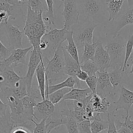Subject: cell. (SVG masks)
Wrapping results in <instances>:
<instances>
[{
  "label": "cell",
  "instance_id": "cell-42",
  "mask_svg": "<svg viewBox=\"0 0 133 133\" xmlns=\"http://www.w3.org/2000/svg\"><path fill=\"white\" fill-rule=\"evenodd\" d=\"M10 18V14L5 11L0 12V26H3L7 24L9 18Z\"/></svg>",
  "mask_w": 133,
  "mask_h": 133
},
{
  "label": "cell",
  "instance_id": "cell-1",
  "mask_svg": "<svg viewBox=\"0 0 133 133\" xmlns=\"http://www.w3.org/2000/svg\"><path fill=\"white\" fill-rule=\"evenodd\" d=\"M42 12H37L27 5L23 33L29 40L33 49L40 51V45L43 36L48 32V27L44 20Z\"/></svg>",
  "mask_w": 133,
  "mask_h": 133
},
{
  "label": "cell",
  "instance_id": "cell-35",
  "mask_svg": "<svg viewBox=\"0 0 133 133\" xmlns=\"http://www.w3.org/2000/svg\"><path fill=\"white\" fill-rule=\"evenodd\" d=\"M64 125L68 133H79L78 129V123L71 116L66 117Z\"/></svg>",
  "mask_w": 133,
  "mask_h": 133
},
{
  "label": "cell",
  "instance_id": "cell-39",
  "mask_svg": "<svg viewBox=\"0 0 133 133\" xmlns=\"http://www.w3.org/2000/svg\"><path fill=\"white\" fill-rule=\"evenodd\" d=\"M79 133H92L90 127V121L84 120L78 123Z\"/></svg>",
  "mask_w": 133,
  "mask_h": 133
},
{
  "label": "cell",
  "instance_id": "cell-18",
  "mask_svg": "<svg viewBox=\"0 0 133 133\" xmlns=\"http://www.w3.org/2000/svg\"><path fill=\"white\" fill-rule=\"evenodd\" d=\"M64 71L65 74L69 77H73L77 81L81 84L79 81L76 78V74L78 70L81 69V64L78 63L74 58H73L66 50L64 49Z\"/></svg>",
  "mask_w": 133,
  "mask_h": 133
},
{
  "label": "cell",
  "instance_id": "cell-43",
  "mask_svg": "<svg viewBox=\"0 0 133 133\" xmlns=\"http://www.w3.org/2000/svg\"><path fill=\"white\" fill-rule=\"evenodd\" d=\"M8 107L9 106L7 104L3 102V101L0 98V120L5 118L6 116Z\"/></svg>",
  "mask_w": 133,
  "mask_h": 133
},
{
  "label": "cell",
  "instance_id": "cell-27",
  "mask_svg": "<svg viewBox=\"0 0 133 133\" xmlns=\"http://www.w3.org/2000/svg\"><path fill=\"white\" fill-rule=\"evenodd\" d=\"M68 44L66 46H63L64 49L67 51V53L72 57L78 63H80V57H79V49L77 46L75 44V41L73 38V32L71 31L69 34L67 38ZM81 64V63H80Z\"/></svg>",
  "mask_w": 133,
  "mask_h": 133
},
{
  "label": "cell",
  "instance_id": "cell-14",
  "mask_svg": "<svg viewBox=\"0 0 133 133\" xmlns=\"http://www.w3.org/2000/svg\"><path fill=\"white\" fill-rule=\"evenodd\" d=\"M92 61L96 64L99 71H107L108 69L110 68V56L103 45L102 42L97 45L94 57Z\"/></svg>",
  "mask_w": 133,
  "mask_h": 133
},
{
  "label": "cell",
  "instance_id": "cell-33",
  "mask_svg": "<svg viewBox=\"0 0 133 133\" xmlns=\"http://www.w3.org/2000/svg\"><path fill=\"white\" fill-rule=\"evenodd\" d=\"M27 5L34 11L40 12L48 11V6L45 0H27Z\"/></svg>",
  "mask_w": 133,
  "mask_h": 133
},
{
  "label": "cell",
  "instance_id": "cell-10",
  "mask_svg": "<svg viewBox=\"0 0 133 133\" xmlns=\"http://www.w3.org/2000/svg\"><path fill=\"white\" fill-rule=\"evenodd\" d=\"M44 61L42 51L33 49L31 51L29 61L27 65V71L25 76H24L25 81L27 87V92L29 96L32 90V83L33 77L36 73L38 66L42 61Z\"/></svg>",
  "mask_w": 133,
  "mask_h": 133
},
{
  "label": "cell",
  "instance_id": "cell-34",
  "mask_svg": "<svg viewBox=\"0 0 133 133\" xmlns=\"http://www.w3.org/2000/svg\"><path fill=\"white\" fill-rule=\"evenodd\" d=\"M81 69L85 71L88 76L96 75L99 71L96 64L92 60H90L81 64Z\"/></svg>",
  "mask_w": 133,
  "mask_h": 133
},
{
  "label": "cell",
  "instance_id": "cell-22",
  "mask_svg": "<svg viewBox=\"0 0 133 133\" xmlns=\"http://www.w3.org/2000/svg\"><path fill=\"white\" fill-rule=\"evenodd\" d=\"M93 94L89 88H72L71 90L65 95L63 100H71L75 101H83L87 97Z\"/></svg>",
  "mask_w": 133,
  "mask_h": 133
},
{
  "label": "cell",
  "instance_id": "cell-5",
  "mask_svg": "<svg viewBox=\"0 0 133 133\" xmlns=\"http://www.w3.org/2000/svg\"><path fill=\"white\" fill-rule=\"evenodd\" d=\"M97 26V24L95 22L82 20L75 24V27L71 30L79 51H82L86 44L94 42V32Z\"/></svg>",
  "mask_w": 133,
  "mask_h": 133
},
{
  "label": "cell",
  "instance_id": "cell-32",
  "mask_svg": "<svg viewBox=\"0 0 133 133\" xmlns=\"http://www.w3.org/2000/svg\"><path fill=\"white\" fill-rule=\"evenodd\" d=\"M133 52V33L127 39L125 44V60L123 62L122 71L125 72L127 68V64Z\"/></svg>",
  "mask_w": 133,
  "mask_h": 133
},
{
  "label": "cell",
  "instance_id": "cell-46",
  "mask_svg": "<svg viewBox=\"0 0 133 133\" xmlns=\"http://www.w3.org/2000/svg\"><path fill=\"white\" fill-rule=\"evenodd\" d=\"M0 2H7L16 6H22L26 3L25 0H0Z\"/></svg>",
  "mask_w": 133,
  "mask_h": 133
},
{
  "label": "cell",
  "instance_id": "cell-49",
  "mask_svg": "<svg viewBox=\"0 0 133 133\" xmlns=\"http://www.w3.org/2000/svg\"><path fill=\"white\" fill-rule=\"evenodd\" d=\"M129 9L133 7V0H127Z\"/></svg>",
  "mask_w": 133,
  "mask_h": 133
},
{
  "label": "cell",
  "instance_id": "cell-13",
  "mask_svg": "<svg viewBox=\"0 0 133 133\" xmlns=\"http://www.w3.org/2000/svg\"><path fill=\"white\" fill-rule=\"evenodd\" d=\"M33 49V47H28L25 48H18L13 49L10 52V55L8 58L4 59L6 66H16L19 64H25L26 58L29 52Z\"/></svg>",
  "mask_w": 133,
  "mask_h": 133
},
{
  "label": "cell",
  "instance_id": "cell-15",
  "mask_svg": "<svg viewBox=\"0 0 133 133\" xmlns=\"http://www.w3.org/2000/svg\"><path fill=\"white\" fill-rule=\"evenodd\" d=\"M90 105L94 113L105 114L109 111L110 101L105 97H102L97 94H93L90 98Z\"/></svg>",
  "mask_w": 133,
  "mask_h": 133
},
{
  "label": "cell",
  "instance_id": "cell-36",
  "mask_svg": "<svg viewBox=\"0 0 133 133\" xmlns=\"http://www.w3.org/2000/svg\"><path fill=\"white\" fill-rule=\"evenodd\" d=\"M107 121L109 123V127L107 129V133H118L116 125V118L114 113H108Z\"/></svg>",
  "mask_w": 133,
  "mask_h": 133
},
{
  "label": "cell",
  "instance_id": "cell-21",
  "mask_svg": "<svg viewBox=\"0 0 133 133\" xmlns=\"http://www.w3.org/2000/svg\"><path fill=\"white\" fill-rule=\"evenodd\" d=\"M75 85H77L78 88H81V85L79 84V83L77 81L76 79L73 77H68L62 82L57 83V84H54V85H48L46 88V99L48 98V96L49 94L53 93L55 91L64 88H69L72 89Z\"/></svg>",
  "mask_w": 133,
  "mask_h": 133
},
{
  "label": "cell",
  "instance_id": "cell-31",
  "mask_svg": "<svg viewBox=\"0 0 133 133\" xmlns=\"http://www.w3.org/2000/svg\"><path fill=\"white\" fill-rule=\"evenodd\" d=\"M2 11L8 12L12 19H15L17 14L21 12V6H14L7 2H0V12Z\"/></svg>",
  "mask_w": 133,
  "mask_h": 133
},
{
  "label": "cell",
  "instance_id": "cell-6",
  "mask_svg": "<svg viewBox=\"0 0 133 133\" xmlns=\"http://www.w3.org/2000/svg\"><path fill=\"white\" fill-rule=\"evenodd\" d=\"M71 32V31H69L63 27L61 29L53 28L45 34L42 40L48 44V48L46 51L42 52L44 61L48 59L49 56L51 54L54 55L58 46L62 45V43L67 40L68 36Z\"/></svg>",
  "mask_w": 133,
  "mask_h": 133
},
{
  "label": "cell",
  "instance_id": "cell-52",
  "mask_svg": "<svg viewBox=\"0 0 133 133\" xmlns=\"http://www.w3.org/2000/svg\"><path fill=\"white\" fill-rule=\"evenodd\" d=\"M60 1H64V0H60Z\"/></svg>",
  "mask_w": 133,
  "mask_h": 133
},
{
  "label": "cell",
  "instance_id": "cell-24",
  "mask_svg": "<svg viewBox=\"0 0 133 133\" xmlns=\"http://www.w3.org/2000/svg\"><path fill=\"white\" fill-rule=\"evenodd\" d=\"M101 42V40H98L97 41H94L92 44H87L84 45L83 50V54L80 58L81 64L90 60H93L97 45Z\"/></svg>",
  "mask_w": 133,
  "mask_h": 133
},
{
  "label": "cell",
  "instance_id": "cell-20",
  "mask_svg": "<svg viewBox=\"0 0 133 133\" xmlns=\"http://www.w3.org/2000/svg\"><path fill=\"white\" fill-rule=\"evenodd\" d=\"M55 108L56 106L54 104L52 103L48 99H45L38 102L35 109L40 115L42 120L50 118L54 113Z\"/></svg>",
  "mask_w": 133,
  "mask_h": 133
},
{
  "label": "cell",
  "instance_id": "cell-16",
  "mask_svg": "<svg viewBox=\"0 0 133 133\" xmlns=\"http://www.w3.org/2000/svg\"><path fill=\"white\" fill-rule=\"evenodd\" d=\"M1 75L3 77L4 81L0 84V88H14L18 82L23 78V77H20L15 72L12 66L6 67Z\"/></svg>",
  "mask_w": 133,
  "mask_h": 133
},
{
  "label": "cell",
  "instance_id": "cell-2",
  "mask_svg": "<svg viewBox=\"0 0 133 133\" xmlns=\"http://www.w3.org/2000/svg\"><path fill=\"white\" fill-rule=\"evenodd\" d=\"M79 18L98 24L105 19L107 12V0H77Z\"/></svg>",
  "mask_w": 133,
  "mask_h": 133
},
{
  "label": "cell",
  "instance_id": "cell-17",
  "mask_svg": "<svg viewBox=\"0 0 133 133\" xmlns=\"http://www.w3.org/2000/svg\"><path fill=\"white\" fill-rule=\"evenodd\" d=\"M131 24H133V7L129 9L118 18L116 22L115 27L111 32L112 38H115L119 36V32L123 27Z\"/></svg>",
  "mask_w": 133,
  "mask_h": 133
},
{
  "label": "cell",
  "instance_id": "cell-44",
  "mask_svg": "<svg viewBox=\"0 0 133 133\" xmlns=\"http://www.w3.org/2000/svg\"><path fill=\"white\" fill-rule=\"evenodd\" d=\"M10 133H31V132L25 126H16L12 129Z\"/></svg>",
  "mask_w": 133,
  "mask_h": 133
},
{
  "label": "cell",
  "instance_id": "cell-3",
  "mask_svg": "<svg viewBox=\"0 0 133 133\" xmlns=\"http://www.w3.org/2000/svg\"><path fill=\"white\" fill-rule=\"evenodd\" d=\"M45 75L47 87L57 84L60 81L65 80L68 77L64 71V56L62 45L58 46L51 59L47 60Z\"/></svg>",
  "mask_w": 133,
  "mask_h": 133
},
{
  "label": "cell",
  "instance_id": "cell-28",
  "mask_svg": "<svg viewBox=\"0 0 133 133\" xmlns=\"http://www.w3.org/2000/svg\"><path fill=\"white\" fill-rule=\"evenodd\" d=\"M14 96L17 97L18 98L23 99L25 96H29L28 92H27V87L25 81L24 77H23L22 79L18 83V84L16 85V87L13 88H6Z\"/></svg>",
  "mask_w": 133,
  "mask_h": 133
},
{
  "label": "cell",
  "instance_id": "cell-7",
  "mask_svg": "<svg viewBox=\"0 0 133 133\" xmlns=\"http://www.w3.org/2000/svg\"><path fill=\"white\" fill-rule=\"evenodd\" d=\"M125 40L119 35L115 38H112V40L108 42L105 45V49L108 52L110 58V68H123L125 60Z\"/></svg>",
  "mask_w": 133,
  "mask_h": 133
},
{
  "label": "cell",
  "instance_id": "cell-8",
  "mask_svg": "<svg viewBox=\"0 0 133 133\" xmlns=\"http://www.w3.org/2000/svg\"><path fill=\"white\" fill-rule=\"evenodd\" d=\"M62 15L64 19V28L71 31L70 29L79 22V12L77 0H64Z\"/></svg>",
  "mask_w": 133,
  "mask_h": 133
},
{
  "label": "cell",
  "instance_id": "cell-12",
  "mask_svg": "<svg viewBox=\"0 0 133 133\" xmlns=\"http://www.w3.org/2000/svg\"><path fill=\"white\" fill-rule=\"evenodd\" d=\"M113 104L115 107L114 113L120 110H124L126 112V115H129V111L133 105V92L124 86H122L119 99L114 101Z\"/></svg>",
  "mask_w": 133,
  "mask_h": 133
},
{
  "label": "cell",
  "instance_id": "cell-23",
  "mask_svg": "<svg viewBox=\"0 0 133 133\" xmlns=\"http://www.w3.org/2000/svg\"><path fill=\"white\" fill-rule=\"evenodd\" d=\"M125 0H107V12L109 13V22L116 19L121 11Z\"/></svg>",
  "mask_w": 133,
  "mask_h": 133
},
{
  "label": "cell",
  "instance_id": "cell-38",
  "mask_svg": "<svg viewBox=\"0 0 133 133\" xmlns=\"http://www.w3.org/2000/svg\"><path fill=\"white\" fill-rule=\"evenodd\" d=\"M32 123H34L35 125L32 133H48L46 126H45V123H46V119H42L39 123H37L35 120H33Z\"/></svg>",
  "mask_w": 133,
  "mask_h": 133
},
{
  "label": "cell",
  "instance_id": "cell-26",
  "mask_svg": "<svg viewBox=\"0 0 133 133\" xmlns=\"http://www.w3.org/2000/svg\"><path fill=\"white\" fill-rule=\"evenodd\" d=\"M90 127L92 133H100L107 130L109 127L107 120H103L101 117V114L95 113L92 120L90 121Z\"/></svg>",
  "mask_w": 133,
  "mask_h": 133
},
{
  "label": "cell",
  "instance_id": "cell-9",
  "mask_svg": "<svg viewBox=\"0 0 133 133\" xmlns=\"http://www.w3.org/2000/svg\"><path fill=\"white\" fill-rule=\"evenodd\" d=\"M98 79L96 94L102 97L112 99L116 94V88H114L110 83L109 72L107 71H99L96 74Z\"/></svg>",
  "mask_w": 133,
  "mask_h": 133
},
{
  "label": "cell",
  "instance_id": "cell-50",
  "mask_svg": "<svg viewBox=\"0 0 133 133\" xmlns=\"http://www.w3.org/2000/svg\"><path fill=\"white\" fill-rule=\"evenodd\" d=\"M133 62V52H132V55H131V57H130V59L128 62V64H129V62ZM128 64H127V68H128Z\"/></svg>",
  "mask_w": 133,
  "mask_h": 133
},
{
  "label": "cell",
  "instance_id": "cell-45",
  "mask_svg": "<svg viewBox=\"0 0 133 133\" xmlns=\"http://www.w3.org/2000/svg\"><path fill=\"white\" fill-rule=\"evenodd\" d=\"M123 119V123L124 124L131 130V131L133 133V120L131 119V116L130 115H126L125 116H122Z\"/></svg>",
  "mask_w": 133,
  "mask_h": 133
},
{
  "label": "cell",
  "instance_id": "cell-4",
  "mask_svg": "<svg viewBox=\"0 0 133 133\" xmlns=\"http://www.w3.org/2000/svg\"><path fill=\"white\" fill-rule=\"evenodd\" d=\"M3 92L6 104L10 109V118L14 127L26 126L28 125V119L25 115L22 99L18 98L10 93L6 88H0Z\"/></svg>",
  "mask_w": 133,
  "mask_h": 133
},
{
  "label": "cell",
  "instance_id": "cell-37",
  "mask_svg": "<svg viewBox=\"0 0 133 133\" xmlns=\"http://www.w3.org/2000/svg\"><path fill=\"white\" fill-rule=\"evenodd\" d=\"M86 84L88 86V88L90 90L93 94H96L97 88V83H98V79H97V75H91L88 76V79L85 81Z\"/></svg>",
  "mask_w": 133,
  "mask_h": 133
},
{
  "label": "cell",
  "instance_id": "cell-48",
  "mask_svg": "<svg viewBox=\"0 0 133 133\" xmlns=\"http://www.w3.org/2000/svg\"><path fill=\"white\" fill-rule=\"evenodd\" d=\"M1 58H2V57L0 55V75L2 74V72L5 70V69L6 68V67H8V66H6V64H5V62H4V60L1 59Z\"/></svg>",
  "mask_w": 133,
  "mask_h": 133
},
{
  "label": "cell",
  "instance_id": "cell-51",
  "mask_svg": "<svg viewBox=\"0 0 133 133\" xmlns=\"http://www.w3.org/2000/svg\"><path fill=\"white\" fill-rule=\"evenodd\" d=\"M129 73L130 74H132V75H133V62H132V66H131V70H130Z\"/></svg>",
  "mask_w": 133,
  "mask_h": 133
},
{
  "label": "cell",
  "instance_id": "cell-11",
  "mask_svg": "<svg viewBox=\"0 0 133 133\" xmlns=\"http://www.w3.org/2000/svg\"><path fill=\"white\" fill-rule=\"evenodd\" d=\"M5 28V34L9 44L10 50L18 48H23L22 45L23 31L19 30L18 26L13 25L8 23L4 25Z\"/></svg>",
  "mask_w": 133,
  "mask_h": 133
},
{
  "label": "cell",
  "instance_id": "cell-41",
  "mask_svg": "<svg viewBox=\"0 0 133 133\" xmlns=\"http://www.w3.org/2000/svg\"><path fill=\"white\" fill-rule=\"evenodd\" d=\"M10 52H11V50L6 48L0 40V55L2 57L3 59L4 60L8 58L10 55Z\"/></svg>",
  "mask_w": 133,
  "mask_h": 133
},
{
  "label": "cell",
  "instance_id": "cell-47",
  "mask_svg": "<svg viewBox=\"0 0 133 133\" xmlns=\"http://www.w3.org/2000/svg\"><path fill=\"white\" fill-rule=\"evenodd\" d=\"M88 77V75L82 70L81 69H79L76 74V78L79 81H86Z\"/></svg>",
  "mask_w": 133,
  "mask_h": 133
},
{
  "label": "cell",
  "instance_id": "cell-40",
  "mask_svg": "<svg viewBox=\"0 0 133 133\" xmlns=\"http://www.w3.org/2000/svg\"><path fill=\"white\" fill-rule=\"evenodd\" d=\"M116 125L118 133H132L131 130L124 124L123 122H121L120 120L116 119Z\"/></svg>",
  "mask_w": 133,
  "mask_h": 133
},
{
  "label": "cell",
  "instance_id": "cell-25",
  "mask_svg": "<svg viewBox=\"0 0 133 133\" xmlns=\"http://www.w3.org/2000/svg\"><path fill=\"white\" fill-rule=\"evenodd\" d=\"M110 83L113 87L116 88L119 86L122 85L125 80V72L122 71V67H116L109 72Z\"/></svg>",
  "mask_w": 133,
  "mask_h": 133
},
{
  "label": "cell",
  "instance_id": "cell-29",
  "mask_svg": "<svg viewBox=\"0 0 133 133\" xmlns=\"http://www.w3.org/2000/svg\"><path fill=\"white\" fill-rule=\"evenodd\" d=\"M70 90H71V88H64L55 91L53 93L49 94L47 99H48L55 105H58L60 102L63 100L65 95L67 94Z\"/></svg>",
  "mask_w": 133,
  "mask_h": 133
},
{
  "label": "cell",
  "instance_id": "cell-19",
  "mask_svg": "<svg viewBox=\"0 0 133 133\" xmlns=\"http://www.w3.org/2000/svg\"><path fill=\"white\" fill-rule=\"evenodd\" d=\"M36 77L38 83V88L40 91L42 100L46 99V75L44 61H42L36 70Z\"/></svg>",
  "mask_w": 133,
  "mask_h": 133
},
{
  "label": "cell",
  "instance_id": "cell-30",
  "mask_svg": "<svg viewBox=\"0 0 133 133\" xmlns=\"http://www.w3.org/2000/svg\"><path fill=\"white\" fill-rule=\"evenodd\" d=\"M48 6L47 14L44 17V20L45 23H48V27L49 29H51V26L55 25V16H54V1L53 0H45Z\"/></svg>",
  "mask_w": 133,
  "mask_h": 133
}]
</instances>
